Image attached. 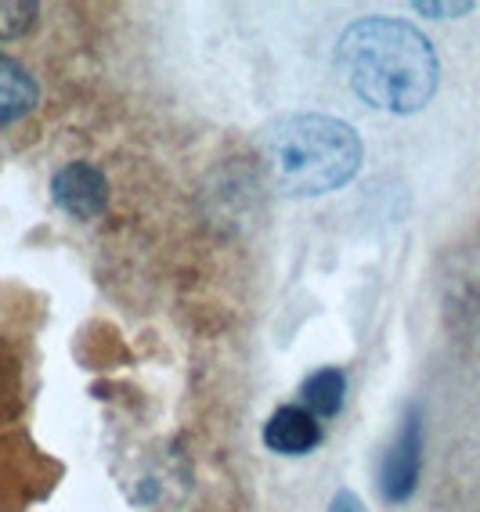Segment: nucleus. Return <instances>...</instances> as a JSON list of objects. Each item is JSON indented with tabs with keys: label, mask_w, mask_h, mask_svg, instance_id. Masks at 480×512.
Masks as SVG:
<instances>
[{
	"label": "nucleus",
	"mask_w": 480,
	"mask_h": 512,
	"mask_svg": "<svg viewBox=\"0 0 480 512\" xmlns=\"http://www.w3.org/2000/svg\"><path fill=\"white\" fill-rule=\"evenodd\" d=\"M37 101H40V87L29 76L26 65L0 55V127H11V123L26 119L29 112L37 109Z\"/></svg>",
	"instance_id": "423d86ee"
},
{
	"label": "nucleus",
	"mask_w": 480,
	"mask_h": 512,
	"mask_svg": "<svg viewBox=\"0 0 480 512\" xmlns=\"http://www.w3.org/2000/svg\"><path fill=\"white\" fill-rule=\"evenodd\" d=\"M329 512H369L365 509V502H361L354 491H336L333 505H329Z\"/></svg>",
	"instance_id": "9d476101"
},
{
	"label": "nucleus",
	"mask_w": 480,
	"mask_h": 512,
	"mask_svg": "<svg viewBox=\"0 0 480 512\" xmlns=\"http://www.w3.org/2000/svg\"><path fill=\"white\" fill-rule=\"evenodd\" d=\"M336 65L361 101L387 112H419L437 91L434 44L401 19L372 15L343 29Z\"/></svg>",
	"instance_id": "f257e3e1"
},
{
	"label": "nucleus",
	"mask_w": 480,
	"mask_h": 512,
	"mask_svg": "<svg viewBox=\"0 0 480 512\" xmlns=\"http://www.w3.org/2000/svg\"><path fill=\"white\" fill-rule=\"evenodd\" d=\"M419 469H423V419H419V408H408L401 430L383 458V480H379L383 498L408 502L419 484Z\"/></svg>",
	"instance_id": "20e7f679"
},
{
	"label": "nucleus",
	"mask_w": 480,
	"mask_h": 512,
	"mask_svg": "<svg viewBox=\"0 0 480 512\" xmlns=\"http://www.w3.org/2000/svg\"><path fill=\"white\" fill-rule=\"evenodd\" d=\"M51 199L73 220H94L109 210V177L94 163L73 159L51 177Z\"/></svg>",
	"instance_id": "7ed1b4c3"
},
{
	"label": "nucleus",
	"mask_w": 480,
	"mask_h": 512,
	"mask_svg": "<svg viewBox=\"0 0 480 512\" xmlns=\"http://www.w3.org/2000/svg\"><path fill=\"white\" fill-rule=\"evenodd\" d=\"M264 444L275 455H307L322 444V422L304 404H286L264 426Z\"/></svg>",
	"instance_id": "39448f33"
},
{
	"label": "nucleus",
	"mask_w": 480,
	"mask_h": 512,
	"mask_svg": "<svg viewBox=\"0 0 480 512\" xmlns=\"http://www.w3.org/2000/svg\"><path fill=\"white\" fill-rule=\"evenodd\" d=\"M416 11L437 15V19H459V15H470L473 4H416Z\"/></svg>",
	"instance_id": "1a4fd4ad"
},
{
	"label": "nucleus",
	"mask_w": 480,
	"mask_h": 512,
	"mask_svg": "<svg viewBox=\"0 0 480 512\" xmlns=\"http://www.w3.org/2000/svg\"><path fill=\"white\" fill-rule=\"evenodd\" d=\"M260 156L271 184L282 195L336 192L361 170V138L351 123L322 112H296L264 127Z\"/></svg>",
	"instance_id": "f03ea898"
},
{
	"label": "nucleus",
	"mask_w": 480,
	"mask_h": 512,
	"mask_svg": "<svg viewBox=\"0 0 480 512\" xmlns=\"http://www.w3.org/2000/svg\"><path fill=\"white\" fill-rule=\"evenodd\" d=\"M37 0H0V40H19L37 26Z\"/></svg>",
	"instance_id": "6e6552de"
},
{
	"label": "nucleus",
	"mask_w": 480,
	"mask_h": 512,
	"mask_svg": "<svg viewBox=\"0 0 480 512\" xmlns=\"http://www.w3.org/2000/svg\"><path fill=\"white\" fill-rule=\"evenodd\" d=\"M343 397H347V379H343L340 368H322L304 383V408L318 419L340 415Z\"/></svg>",
	"instance_id": "0eeeda50"
}]
</instances>
